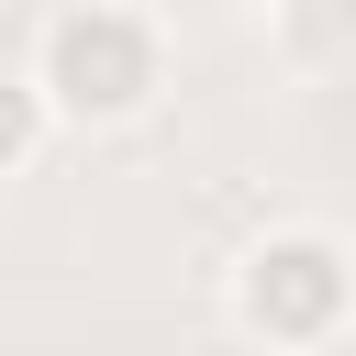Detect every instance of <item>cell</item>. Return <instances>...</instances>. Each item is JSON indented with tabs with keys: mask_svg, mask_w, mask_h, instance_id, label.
<instances>
[{
	"mask_svg": "<svg viewBox=\"0 0 356 356\" xmlns=\"http://www.w3.org/2000/svg\"><path fill=\"white\" fill-rule=\"evenodd\" d=\"M22 78L56 100L67 134H134L178 89V33L145 0H56L22 33Z\"/></svg>",
	"mask_w": 356,
	"mask_h": 356,
	"instance_id": "1",
	"label": "cell"
},
{
	"mask_svg": "<svg viewBox=\"0 0 356 356\" xmlns=\"http://www.w3.org/2000/svg\"><path fill=\"white\" fill-rule=\"evenodd\" d=\"M222 312L267 356H323L356 334V245L334 222H267L222 267Z\"/></svg>",
	"mask_w": 356,
	"mask_h": 356,
	"instance_id": "2",
	"label": "cell"
},
{
	"mask_svg": "<svg viewBox=\"0 0 356 356\" xmlns=\"http://www.w3.org/2000/svg\"><path fill=\"white\" fill-rule=\"evenodd\" d=\"M56 100L11 67V89H0V189H22V178H44V156H56Z\"/></svg>",
	"mask_w": 356,
	"mask_h": 356,
	"instance_id": "3",
	"label": "cell"
},
{
	"mask_svg": "<svg viewBox=\"0 0 356 356\" xmlns=\"http://www.w3.org/2000/svg\"><path fill=\"white\" fill-rule=\"evenodd\" d=\"M267 44L289 67H334L356 56V0H267Z\"/></svg>",
	"mask_w": 356,
	"mask_h": 356,
	"instance_id": "4",
	"label": "cell"
}]
</instances>
